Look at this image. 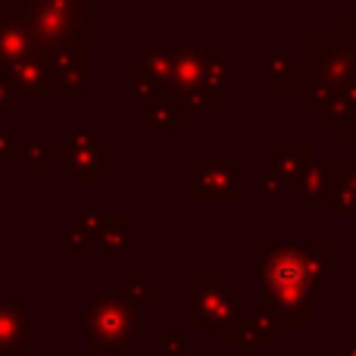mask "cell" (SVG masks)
<instances>
[{
  "label": "cell",
  "mask_w": 356,
  "mask_h": 356,
  "mask_svg": "<svg viewBox=\"0 0 356 356\" xmlns=\"http://www.w3.org/2000/svg\"><path fill=\"white\" fill-rule=\"evenodd\" d=\"M72 325L88 334V353L91 356L94 353L125 356L129 347L135 344L138 328H141L138 300L129 294V288L106 291V294L97 297Z\"/></svg>",
  "instance_id": "1"
},
{
  "label": "cell",
  "mask_w": 356,
  "mask_h": 356,
  "mask_svg": "<svg viewBox=\"0 0 356 356\" xmlns=\"http://www.w3.org/2000/svg\"><path fill=\"white\" fill-rule=\"evenodd\" d=\"M25 19L41 47H85L100 35L94 0H29Z\"/></svg>",
  "instance_id": "2"
},
{
  "label": "cell",
  "mask_w": 356,
  "mask_h": 356,
  "mask_svg": "<svg viewBox=\"0 0 356 356\" xmlns=\"http://www.w3.org/2000/svg\"><path fill=\"white\" fill-rule=\"evenodd\" d=\"M50 154L63 172L72 175L79 184L100 181V175L113 169V147L100 141V131L91 129H63L50 144Z\"/></svg>",
  "instance_id": "3"
},
{
  "label": "cell",
  "mask_w": 356,
  "mask_h": 356,
  "mask_svg": "<svg viewBox=\"0 0 356 356\" xmlns=\"http://www.w3.org/2000/svg\"><path fill=\"white\" fill-rule=\"evenodd\" d=\"M50 60V100H81L85 97V56L81 47H56Z\"/></svg>",
  "instance_id": "4"
},
{
  "label": "cell",
  "mask_w": 356,
  "mask_h": 356,
  "mask_svg": "<svg viewBox=\"0 0 356 356\" xmlns=\"http://www.w3.org/2000/svg\"><path fill=\"white\" fill-rule=\"evenodd\" d=\"M0 75L6 79V85L13 88L16 97H25V100L50 97V60H47V50H38V54L13 63L10 69H0Z\"/></svg>",
  "instance_id": "5"
},
{
  "label": "cell",
  "mask_w": 356,
  "mask_h": 356,
  "mask_svg": "<svg viewBox=\"0 0 356 356\" xmlns=\"http://www.w3.org/2000/svg\"><path fill=\"white\" fill-rule=\"evenodd\" d=\"M38 50H44V47L38 41L29 19L3 13L0 16V69H10L13 63L25 60V56L38 54Z\"/></svg>",
  "instance_id": "6"
},
{
  "label": "cell",
  "mask_w": 356,
  "mask_h": 356,
  "mask_svg": "<svg viewBox=\"0 0 356 356\" xmlns=\"http://www.w3.org/2000/svg\"><path fill=\"white\" fill-rule=\"evenodd\" d=\"M29 353V300H0V356Z\"/></svg>",
  "instance_id": "7"
},
{
  "label": "cell",
  "mask_w": 356,
  "mask_h": 356,
  "mask_svg": "<svg viewBox=\"0 0 356 356\" xmlns=\"http://www.w3.org/2000/svg\"><path fill=\"white\" fill-rule=\"evenodd\" d=\"M309 278V269H307V259L297 257V253H275L266 266V282L275 294H284V297H294L303 291Z\"/></svg>",
  "instance_id": "8"
},
{
  "label": "cell",
  "mask_w": 356,
  "mask_h": 356,
  "mask_svg": "<svg viewBox=\"0 0 356 356\" xmlns=\"http://www.w3.org/2000/svg\"><path fill=\"white\" fill-rule=\"evenodd\" d=\"M97 244H100V250H104V257L125 253L129 250V219H125V216H110V219H104Z\"/></svg>",
  "instance_id": "9"
},
{
  "label": "cell",
  "mask_w": 356,
  "mask_h": 356,
  "mask_svg": "<svg viewBox=\"0 0 356 356\" xmlns=\"http://www.w3.org/2000/svg\"><path fill=\"white\" fill-rule=\"evenodd\" d=\"M175 106L169 100H156V104H144V125L150 129H169V125H181V116H169Z\"/></svg>",
  "instance_id": "10"
},
{
  "label": "cell",
  "mask_w": 356,
  "mask_h": 356,
  "mask_svg": "<svg viewBox=\"0 0 356 356\" xmlns=\"http://www.w3.org/2000/svg\"><path fill=\"white\" fill-rule=\"evenodd\" d=\"M75 228L85 234L88 241L100 238V228H104V216H100V203H88V213L75 219Z\"/></svg>",
  "instance_id": "11"
},
{
  "label": "cell",
  "mask_w": 356,
  "mask_h": 356,
  "mask_svg": "<svg viewBox=\"0 0 356 356\" xmlns=\"http://www.w3.org/2000/svg\"><path fill=\"white\" fill-rule=\"evenodd\" d=\"M88 238L79 228H63L60 232V257H85Z\"/></svg>",
  "instance_id": "12"
},
{
  "label": "cell",
  "mask_w": 356,
  "mask_h": 356,
  "mask_svg": "<svg viewBox=\"0 0 356 356\" xmlns=\"http://www.w3.org/2000/svg\"><path fill=\"white\" fill-rule=\"evenodd\" d=\"M16 154L25 156V163H29L31 172H41L44 163H47V156H54L47 144H22V147H16Z\"/></svg>",
  "instance_id": "13"
},
{
  "label": "cell",
  "mask_w": 356,
  "mask_h": 356,
  "mask_svg": "<svg viewBox=\"0 0 356 356\" xmlns=\"http://www.w3.org/2000/svg\"><path fill=\"white\" fill-rule=\"evenodd\" d=\"M160 347H163V353H166V356H172V347L178 350V356H181L184 353L181 332H169V328H163V332H160Z\"/></svg>",
  "instance_id": "14"
},
{
  "label": "cell",
  "mask_w": 356,
  "mask_h": 356,
  "mask_svg": "<svg viewBox=\"0 0 356 356\" xmlns=\"http://www.w3.org/2000/svg\"><path fill=\"white\" fill-rule=\"evenodd\" d=\"M13 106H16V94H13V88L6 85V79L0 75V116L13 113Z\"/></svg>",
  "instance_id": "15"
},
{
  "label": "cell",
  "mask_w": 356,
  "mask_h": 356,
  "mask_svg": "<svg viewBox=\"0 0 356 356\" xmlns=\"http://www.w3.org/2000/svg\"><path fill=\"white\" fill-rule=\"evenodd\" d=\"M13 154H16V135L0 129V163H3L6 156H13Z\"/></svg>",
  "instance_id": "16"
},
{
  "label": "cell",
  "mask_w": 356,
  "mask_h": 356,
  "mask_svg": "<svg viewBox=\"0 0 356 356\" xmlns=\"http://www.w3.org/2000/svg\"><path fill=\"white\" fill-rule=\"evenodd\" d=\"M353 356H356V350H353Z\"/></svg>",
  "instance_id": "17"
}]
</instances>
